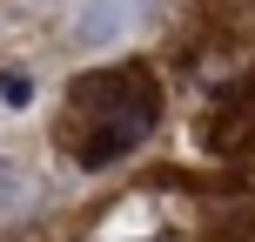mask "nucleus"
Segmentation results:
<instances>
[{"instance_id":"nucleus-1","label":"nucleus","mask_w":255,"mask_h":242,"mask_svg":"<svg viewBox=\"0 0 255 242\" xmlns=\"http://www.w3.org/2000/svg\"><path fill=\"white\" fill-rule=\"evenodd\" d=\"M74 101H81V128H74L81 168H108V162H121V155H134L141 141L154 135V115H161L148 74H101V81H88Z\"/></svg>"},{"instance_id":"nucleus-2","label":"nucleus","mask_w":255,"mask_h":242,"mask_svg":"<svg viewBox=\"0 0 255 242\" xmlns=\"http://www.w3.org/2000/svg\"><path fill=\"white\" fill-rule=\"evenodd\" d=\"M128 40V0H81L74 7V47L101 54V47H121Z\"/></svg>"},{"instance_id":"nucleus-4","label":"nucleus","mask_w":255,"mask_h":242,"mask_svg":"<svg viewBox=\"0 0 255 242\" xmlns=\"http://www.w3.org/2000/svg\"><path fill=\"white\" fill-rule=\"evenodd\" d=\"M0 189H7V162H0Z\"/></svg>"},{"instance_id":"nucleus-3","label":"nucleus","mask_w":255,"mask_h":242,"mask_svg":"<svg viewBox=\"0 0 255 242\" xmlns=\"http://www.w3.org/2000/svg\"><path fill=\"white\" fill-rule=\"evenodd\" d=\"M34 101H40V81L27 74V67H0V108H7V115H27Z\"/></svg>"}]
</instances>
